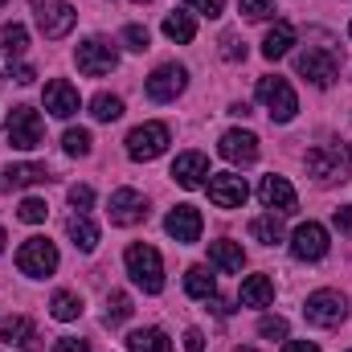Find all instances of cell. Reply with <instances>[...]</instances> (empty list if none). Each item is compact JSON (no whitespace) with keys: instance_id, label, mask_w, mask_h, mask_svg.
I'll list each match as a JSON object with an SVG mask.
<instances>
[{"instance_id":"cell-37","label":"cell","mask_w":352,"mask_h":352,"mask_svg":"<svg viewBox=\"0 0 352 352\" xmlns=\"http://www.w3.org/2000/svg\"><path fill=\"white\" fill-rule=\"evenodd\" d=\"M148 41H152V37H148V29H144V25H127V29H123V45H127V50L144 54V50H148Z\"/></svg>"},{"instance_id":"cell-33","label":"cell","mask_w":352,"mask_h":352,"mask_svg":"<svg viewBox=\"0 0 352 352\" xmlns=\"http://www.w3.org/2000/svg\"><path fill=\"white\" fill-rule=\"evenodd\" d=\"M131 316V295L127 291H111L107 295V324H123Z\"/></svg>"},{"instance_id":"cell-48","label":"cell","mask_w":352,"mask_h":352,"mask_svg":"<svg viewBox=\"0 0 352 352\" xmlns=\"http://www.w3.org/2000/svg\"><path fill=\"white\" fill-rule=\"evenodd\" d=\"M238 352H254V349H238Z\"/></svg>"},{"instance_id":"cell-2","label":"cell","mask_w":352,"mask_h":352,"mask_svg":"<svg viewBox=\"0 0 352 352\" xmlns=\"http://www.w3.org/2000/svg\"><path fill=\"white\" fill-rule=\"evenodd\" d=\"M295 70L311 82V87H332V78L340 74V54L332 45H307L299 58H295Z\"/></svg>"},{"instance_id":"cell-17","label":"cell","mask_w":352,"mask_h":352,"mask_svg":"<svg viewBox=\"0 0 352 352\" xmlns=\"http://www.w3.org/2000/svg\"><path fill=\"white\" fill-rule=\"evenodd\" d=\"M45 111H50L54 119H70V115H78V87H70L66 78L45 82Z\"/></svg>"},{"instance_id":"cell-4","label":"cell","mask_w":352,"mask_h":352,"mask_svg":"<svg viewBox=\"0 0 352 352\" xmlns=\"http://www.w3.org/2000/svg\"><path fill=\"white\" fill-rule=\"evenodd\" d=\"M41 131H45V123H41V115H37L33 107H12V111H8L4 135H8V144H12L16 152H33V148L41 144Z\"/></svg>"},{"instance_id":"cell-49","label":"cell","mask_w":352,"mask_h":352,"mask_svg":"<svg viewBox=\"0 0 352 352\" xmlns=\"http://www.w3.org/2000/svg\"><path fill=\"white\" fill-rule=\"evenodd\" d=\"M4 4H8V0H0V8H4Z\"/></svg>"},{"instance_id":"cell-11","label":"cell","mask_w":352,"mask_h":352,"mask_svg":"<svg viewBox=\"0 0 352 352\" xmlns=\"http://www.w3.org/2000/svg\"><path fill=\"white\" fill-rule=\"evenodd\" d=\"M184 87H188V70L176 66V62H164V66H156L152 78H148V98H152V102H173V98L184 94Z\"/></svg>"},{"instance_id":"cell-15","label":"cell","mask_w":352,"mask_h":352,"mask_svg":"<svg viewBox=\"0 0 352 352\" xmlns=\"http://www.w3.org/2000/svg\"><path fill=\"white\" fill-rule=\"evenodd\" d=\"M258 197H263V205L270 213H295V205H299V197H295V188H291V180L287 176H263V184H258Z\"/></svg>"},{"instance_id":"cell-29","label":"cell","mask_w":352,"mask_h":352,"mask_svg":"<svg viewBox=\"0 0 352 352\" xmlns=\"http://www.w3.org/2000/svg\"><path fill=\"white\" fill-rule=\"evenodd\" d=\"M164 37L176 41V45H188V41L197 37V21H192L188 12H168V16H164Z\"/></svg>"},{"instance_id":"cell-34","label":"cell","mask_w":352,"mask_h":352,"mask_svg":"<svg viewBox=\"0 0 352 352\" xmlns=\"http://www.w3.org/2000/svg\"><path fill=\"white\" fill-rule=\"evenodd\" d=\"M62 148H66V156H87L90 152V131L87 127H70V131L62 135Z\"/></svg>"},{"instance_id":"cell-42","label":"cell","mask_w":352,"mask_h":352,"mask_svg":"<svg viewBox=\"0 0 352 352\" xmlns=\"http://www.w3.org/2000/svg\"><path fill=\"white\" fill-rule=\"evenodd\" d=\"M54 352H90L87 340H74V336H62L58 344H54Z\"/></svg>"},{"instance_id":"cell-26","label":"cell","mask_w":352,"mask_h":352,"mask_svg":"<svg viewBox=\"0 0 352 352\" xmlns=\"http://www.w3.org/2000/svg\"><path fill=\"white\" fill-rule=\"evenodd\" d=\"M127 349L131 352H173V340L160 328H140V332L127 336Z\"/></svg>"},{"instance_id":"cell-8","label":"cell","mask_w":352,"mask_h":352,"mask_svg":"<svg viewBox=\"0 0 352 352\" xmlns=\"http://www.w3.org/2000/svg\"><path fill=\"white\" fill-rule=\"evenodd\" d=\"M16 266H21V274H29V278H50V274L58 270V246H54L50 238H29V242L16 250Z\"/></svg>"},{"instance_id":"cell-21","label":"cell","mask_w":352,"mask_h":352,"mask_svg":"<svg viewBox=\"0 0 352 352\" xmlns=\"http://www.w3.org/2000/svg\"><path fill=\"white\" fill-rule=\"evenodd\" d=\"M45 180H50L45 164H12V168H4V173H0V188H4V192H16V188L45 184Z\"/></svg>"},{"instance_id":"cell-47","label":"cell","mask_w":352,"mask_h":352,"mask_svg":"<svg viewBox=\"0 0 352 352\" xmlns=\"http://www.w3.org/2000/svg\"><path fill=\"white\" fill-rule=\"evenodd\" d=\"M4 242H8V238H4V230H0V254H4Z\"/></svg>"},{"instance_id":"cell-50","label":"cell","mask_w":352,"mask_h":352,"mask_svg":"<svg viewBox=\"0 0 352 352\" xmlns=\"http://www.w3.org/2000/svg\"><path fill=\"white\" fill-rule=\"evenodd\" d=\"M349 33H352V25H349Z\"/></svg>"},{"instance_id":"cell-35","label":"cell","mask_w":352,"mask_h":352,"mask_svg":"<svg viewBox=\"0 0 352 352\" xmlns=\"http://www.w3.org/2000/svg\"><path fill=\"white\" fill-rule=\"evenodd\" d=\"M16 217H21V221H29V226H41V221L50 217V205H45V201H37V197H25V201H21V209H16Z\"/></svg>"},{"instance_id":"cell-13","label":"cell","mask_w":352,"mask_h":352,"mask_svg":"<svg viewBox=\"0 0 352 352\" xmlns=\"http://www.w3.org/2000/svg\"><path fill=\"white\" fill-rule=\"evenodd\" d=\"M246 197H250L246 176H238V173L209 176V201H213L217 209H242V205H246Z\"/></svg>"},{"instance_id":"cell-40","label":"cell","mask_w":352,"mask_h":352,"mask_svg":"<svg viewBox=\"0 0 352 352\" xmlns=\"http://www.w3.org/2000/svg\"><path fill=\"white\" fill-rule=\"evenodd\" d=\"M188 8L201 12V16H221L226 12V0H188Z\"/></svg>"},{"instance_id":"cell-22","label":"cell","mask_w":352,"mask_h":352,"mask_svg":"<svg viewBox=\"0 0 352 352\" xmlns=\"http://www.w3.org/2000/svg\"><path fill=\"white\" fill-rule=\"evenodd\" d=\"M291 45H295V25H291V21H274L270 33L263 37V58L278 62V58L291 54Z\"/></svg>"},{"instance_id":"cell-45","label":"cell","mask_w":352,"mask_h":352,"mask_svg":"<svg viewBox=\"0 0 352 352\" xmlns=\"http://www.w3.org/2000/svg\"><path fill=\"white\" fill-rule=\"evenodd\" d=\"M8 78H16V82H33L37 74H33V66H12V70H8Z\"/></svg>"},{"instance_id":"cell-19","label":"cell","mask_w":352,"mask_h":352,"mask_svg":"<svg viewBox=\"0 0 352 352\" xmlns=\"http://www.w3.org/2000/svg\"><path fill=\"white\" fill-rule=\"evenodd\" d=\"M205 176H209V160H205L201 152H184V156H176L173 180L180 184V188H201Z\"/></svg>"},{"instance_id":"cell-25","label":"cell","mask_w":352,"mask_h":352,"mask_svg":"<svg viewBox=\"0 0 352 352\" xmlns=\"http://www.w3.org/2000/svg\"><path fill=\"white\" fill-rule=\"evenodd\" d=\"M270 299H274V283H270L266 274L242 278V303H246V307H266Z\"/></svg>"},{"instance_id":"cell-7","label":"cell","mask_w":352,"mask_h":352,"mask_svg":"<svg viewBox=\"0 0 352 352\" xmlns=\"http://www.w3.org/2000/svg\"><path fill=\"white\" fill-rule=\"evenodd\" d=\"M307 173L316 176L320 184H344L349 180V156H344V148H336V144L311 148L307 152Z\"/></svg>"},{"instance_id":"cell-23","label":"cell","mask_w":352,"mask_h":352,"mask_svg":"<svg viewBox=\"0 0 352 352\" xmlns=\"http://www.w3.org/2000/svg\"><path fill=\"white\" fill-rule=\"evenodd\" d=\"M209 258H213V266H217L221 274H238V270L246 266V254H242L238 242H213V246H209Z\"/></svg>"},{"instance_id":"cell-30","label":"cell","mask_w":352,"mask_h":352,"mask_svg":"<svg viewBox=\"0 0 352 352\" xmlns=\"http://www.w3.org/2000/svg\"><path fill=\"white\" fill-rule=\"evenodd\" d=\"M250 234H254V242H263V246H278V242H283V221H278V213L254 217V221H250Z\"/></svg>"},{"instance_id":"cell-44","label":"cell","mask_w":352,"mask_h":352,"mask_svg":"<svg viewBox=\"0 0 352 352\" xmlns=\"http://www.w3.org/2000/svg\"><path fill=\"white\" fill-rule=\"evenodd\" d=\"M332 221H336V230H340V234H352V205L336 209V217H332Z\"/></svg>"},{"instance_id":"cell-18","label":"cell","mask_w":352,"mask_h":352,"mask_svg":"<svg viewBox=\"0 0 352 352\" xmlns=\"http://www.w3.org/2000/svg\"><path fill=\"white\" fill-rule=\"evenodd\" d=\"M0 340H4L8 349H25V352H37V349H41L37 324H33V320H25V316L4 320V324H0Z\"/></svg>"},{"instance_id":"cell-39","label":"cell","mask_w":352,"mask_h":352,"mask_svg":"<svg viewBox=\"0 0 352 352\" xmlns=\"http://www.w3.org/2000/svg\"><path fill=\"white\" fill-rule=\"evenodd\" d=\"M242 12H246L250 21H266V16L274 12V4H270V0H242Z\"/></svg>"},{"instance_id":"cell-43","label":"cell","mask_w":352,"mask_h":352,"mask_svg":"<svg viewBox=\"0 0 352 352\" xmlns=\"http://www.w3.org/2000/svg\"><path fill=\"white\" fill-rule=\"evenodd\" d=\"M184 349H188V352H205V332L188 328V332H184Z\"/></svg>"},{"instance_id":"cell-38","label":"cell","mask_w":352,"mask_h":352,"mask_svg":"<svg viewBox=\"0 0 352 352\" xmlns=\"http://www.w3.org/2000/svg\"><path fill=\"white\" fill-rule=\"evenodd\" d=\"M70 205H74L78 213H87L90 205H94V188H90V184H74V188H70Z\"/></svg>"},{"instance_id":"cell-1","label":"cell","mask_w":352,"mask_h":352,"mask_svg":"<svg viewBox=\"0 0 352 352\" xmlns=\"http://www.w3.org/2000/svg\"><path fill=\"white\" fill-rule=\"evenodd\" d=\"M123 263H127V274H131L135 287H144L148 295H160V291H164V263H160L156 246L135 242V246H127Z\"/></svg>"},{"instance_id":"cell-3","label":"cell","mask_w":352,"mask_h":352,"mask_svg":"<svg viewBox=\"0 0 352 352\" xmlns=\"http://www.w3.org/2000/svg\"><path fill=\"white\" fill-rule=\"evenodd\" d=\"M29 8H33V21H37V29H41L45 41L66 37L74 29V21H78V12L66 0H29Z\"/></svg>"},{"instance_id":"cell-10","label":"cell","mask_w":352,"mask_h":352,"mask_svg":"<svg viewBox=\"0 0 352 352\" xmlns=\"http://www.w3.org/2000/svg\"><path fill=\"white\" fill-rule=\"evenodd\" d=\"M74 62H78V70L90 74V78H102V74H111L115 66H119V54H115V45H107L102 37H90L78 45V54H74Z\"/></svg>"},{"instance_id":"cell-9","label":"cell","mask_w":352,"mask_h":352,"mask_svg":"<svg viewBox=\"0 0 352 352\" xmlns=\"http://www.w3.org/2000/svg\"><path fill=\"white\" fill-rule=\"evenodd\" d=\"M168 127L164 123H144V127H135L131 135H127V156L131 160H156V156H164L168 152Z\"/></svg>"},{"instance_id":"cell-28","label":"cell","mask_w":352,"mask_h":352,"mask_svg":"<svg viewBox=\"0 0 352 352\" xmlns=\"http://www.w3.org/2000/svg\"><path fill=\"white\" fill-rule=\"evenodd\" d=\"M29 50V33H25V25H0V58H21Z\"/></svg>"},{"instance_id":"cell-5","label":"cell","mask_w":352,"mask_h":352,"mask_svg":"<svg viewBox=\"0 0 352 352\" xmlns=\"http://www.w3.org/2000/svg\"><path fill=\"white\" fill-rule=\"evenodd\" d=\"M303 316H307V324H316V328H340V324L349 320V299H344L340 291H316V295H307Z\"/></svg>"},{"instance_id":"cell-12","label":"cell","mask_w":352,"mask_h":352,"mask_svg":"<svg viewBox=\"0 0 352 352\" xmlns=\"http://www.w3.org/2000/svg\"><path fill=\"white\" fill-rule=\"evenodd\" d=\"M291 254L299 263H320L328 254V230L320 221H303L295 234H291Z\"/></svg>"},{"instance_id":"cell-46","label":"cell","mask_w":352,"mask_h":352,"mask_svg":"<svg viewBox=\"0 0 352 352\" xmlns=\"http://www.w3.org/2000/svg\"><path fill=\"white\" fill-rule=\"evenodd\" d=\"M283 352H320V349H316L311 340H287V344H283Z\"/></svg>"},{"instance_id":"cell-6","label":"cell","mask_w":352,"mask_h":352,"mask_svg":"<svg viewBox=\"0 0 352 352\" xmlns=\"http://www.w3.org/2000/svg\"><path fill=\"white\" fill-rule=\"evenodd\" d=\"M258 102L270 111V119H274V123H291V119H295V111H299V98H295L291 82H287V78H278V74H270V78L258 82Z\"/></svg>"},{"instance_id":"cell-14","label":"cell","mask_w":352,"mask_h":352,"mask_svg":"<svg viewBox=\"0 0 352 352\" xmlns=\"http://www.w3.org/2000/svg\"><path fill=\"white\" fill-rule=\"evenodd\" d=\"M148 217V201L135 188H115L111 192V221L115 226H140Z\"/></svg>"},{"instance_id":"cell-36","label":"cell","mask_w":352,"mask_h":352,"mask_svg":"<svg viewBox=\"0 0 352 352\" xmlns=\"http://www.w3.org/2000/svg\"><path fill=\"white\" fill-rule=\"evenodd\" d=\"M258 336L263 340H287V320L283 316H263L258 320Z\"/></svg>"},{"instance_id":"cell-16","label":"cell","mask_w":352,"mask_h":352,"mask_svg":"<svg viewBox=\"0 0 352 352\" xmlns=\"http://www.w3.org/2000/svg\"><path fill=\"white\" fill-rule=\"evenodd\" d=\"M217 152L230 160V164H254L258 160V135L254 131H226L217 140Z\"/></svg>"},{"instance_id":"cell-41","label":"cell","mask_w":352,"mask_h":352,"mask_svg":"<svg viewBox=\"0 0 352 352\" xmlns=\"http://www.w3.org/2000/svg\"><path fill=\"white\" fill-rule=\"evenodd\" d=\"M221 54L230 62H238V58H246V45H238V37H221Z\"/></svg>"},{"instance_id":"cell-20","label":"cell","mask_w":352,"mask_h":352,"mask_svg":"<svg viewBox=\"0 0 352 352\" xmlns=\"http://www.w3.org/2000/svg\"><path fill=\"white\" fill-rule=\"evenodd\" d=\"M164 230L173 234L176 242H197L201 238V213L192 205H176L173 213L164 217Z\"/></svg>"},{"instance_id":"cell-24","label":"cell","mask_w":352,"mask_h":352,"mask_svg":"<svg viewBox=\"0 0 352 352\" xmlns=\"http://www.w3.org/2000/svg\"><path fill=\"white\" fill-rule=\"evenodd\" d=\"M66 234H70V238H74V246H78V250H82V254H90V250H94V246H98V226H94V221H90L87 213H74V217H70V221H66Z\"/></svg>"},{"instance_id":"cell-32","label":"cell","mask_w":352,"mask_h":352,"mask_svg":"<svg viewBox=\"0 0 352 352\" xmlns=\"http://www.w3.org/2000/svg\"><path fill=\"white\" fill-rule=\"evenodd\" d=\"M90 115H94L98 123H115V119L123 115V98H115V94H94V98H90Z\"/></svg>"},{"instance_id":"cell-31","label":"cell","mask_w":352,"mask_h":352,"mask_svg":"<svg viewBox=\"0 0 352 352\" xmlns=\"http://www.w3.org/2000/svg\"><path fill=\"white\" fill-rule=\"evenodd\" d=\"M50 311H54V320L70 324V320L82 316V295H74V291H58V295L50 299Z\"/></svg>"},{"instance_id":"cell-27","label":"cell","mask_w":352,"mask_h":352,"mask_svg":"<svg viewBox=\"0 0 352 352\" xmlns=\"http://www.w3.org/2000/svg\"><path fill=\"white\" fill-rule=\"evenodd\" d=\"M184 291H188L192 299H213V295H217V278L209 274V266H188Z\"/></svg>"}]
</instances>
